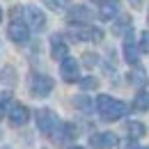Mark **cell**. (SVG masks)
I'll list each match as a JSON object with an SVG mask.
<instances>
[{
	"label": "cell",
	"mask_w": 149,
	"mask_h": 149,
	"mask_svg": "<svg viewBox=\"0 0 149 149\" xmlns=\"http://www.w3.org/2000/svg\"><path fill=\"white\" fill-rule=\"evenodd\" d=\"M147 149H149V147H147Z\"/></svg>",
	"instance_id": "cell-29"
},
{
	"label": "cell",
	"mask_w": 149,
	"mask_h": 149,
	"mask_svg": "<svg viewBox=\"0 0 149 149\" xmlns=\"http://www.w3.org/2000/svg\"><path fill=\"white\" fill-rule=\"evenodd\" d=\"M133 108L135 110H149V92H145V90H140V92L135 94V101H133Z\"/></svg>",
	"instance_id": "cell-18"
},
{
	"label": "cell",
	"mask_w": 149,
	"mask_h": 149,
	"mask_svg": "<svg viewBox=\"0 0 149 149\" xmlns=\"http://www.w3.org/2000/svg\"><path fill=\"white\" fill-rule=\"evenodd\" d=\"M96 62H99V57L94 55V53H85V55H83V64H85V67H94Z\"/></svg>",
	"instance_id": "cell-23"
},
{
	"label": "cell",
	"mask_w": 149,
	"mask_h": 149,
	"mask_svg": "<svg viewBox=\"0 0 149 149\" xmlns=\"http://www.w3.org/2000/svg\"><path fill=\"white\" fill-rule=\"evenodd\" d=\"M94 106H96V110L101 115V119H106V122H117V119H122V117L129 112V106H126L124 101L112 99L108 94H99Z\"/></svg>",
	"instance_id": "cell-1"
},
{
	"label": "cell",
	"mask_w": 149,
	"mask_h": 149,
	"mask_svg": "<svg viewBox=\"0 0 149 149\" xmlns=\"http://www.w3.org/2000/svg\"><path fill=\"white\" fill-rule=\"evenodd\" d=\"M51 55H53V60H57V62H62L64 57H69V44L64 41L62 35H53V37H51Z\"/></svg>",
	"instance_id": "cell-13"
},
{
	"label": "cell",
	"mask_w": 149,
	"mask_h": 149,
	"mask_svg": "<svg viewBox=\"0 0 149 149\" xmlns=\"http://www.w3.org/2000/svg\"><path fill=\"white\" fill-rule=\"evenodd\" d=\"M7 37L14 44H25L28 37H30V28L25 25V21H12L7 25Z\"/></svg>",
	"instance_id": "cell-8"
},
{
	"label": "cell",
	"mask_w": 149,
	"mask_h": 149,
	"mask_svg": "<svg viewBox=\"0 0 149 149\" xmlns=\"http://www.w3.org/2000/svg\"><path fill=\"white\" fill-rule=\"evenodd\" d=\"M60 74H62V80L64 83H78L80 80V64L74 57H64L60 62Z\"/></svg>",
	"instance_id": "cell-6"
},
{
	"label": "cell",
	"mask_w": 149,
	"mask_h": 149,
	"mask_svg": "<svg viewBox=\"0 0 149 149\" xmlns=\"http://www.w3.org/2000/svg\"><path fill=\"white\" fill-rule=\"evenodd\" d=\"M67 37L74 39V41H92V44H96V41L103 39V32L99 28H94V25H80V28L76 25L67 32Z\"/></svg>",
	"instance_id": "cell-2"
},
{
	"label": "cell",
	"mask_w": 149,
	"mask_h": 149,
	"mask_svg": "<svg viewBox=\"0 0 149 149\" xmlns=\"http://www.w3.org/2000/svg\"><path fill=\"white\" fill-rule=\"evenodd\" d=\"M0 80L7 85L9 83V87L12 85H16V71H14V67H5L2 69V74H0Z\"/></svg>",
	"instance_id": "cell-20"
},
{
	"label": "cell",
	"mask_w": 149,
	"mask_h": 149,
	"mask_svg": "<svg viewBox=\"0 0 149 149\" xmlns=\"http://www.w3.org/2000/svg\"><path fill=\"white\" fill-rule=\"evenodd\" d=\"M0 23H2V7H0Z\"/></svg>",
	"instance_id": "cell-27"
},
{
	"label": "cell",
	"mask_w": 149,
	"mask_h": 149,
	"mask_svg": "<svg viewBox=\"0 0 149 149\" xmlns=\"http://www.w3.org/2000/svg\"><path fill=\"white\" fill-rule=\"evenodd\" d=\"M7 119H9L12 126H23V124H28V119H30V110H28L23 103H12V108L7 112Z\"/></svg>",
	"instance_id": "cell-11"
},
{
	"label": "cell",
	"mask_w": 149,
	"mask_h": 149,
	"mask_svg": "<svg viewBox=\"0 0 149 149\" xmlns=\"http://www.w3.org/2000/svg\"><path fill=\"white\" fill-rule=\"evenodd\" d=\"M112 32L115 35H126V32H131V16H119V19L115 21V25H112Z\"/></svg>",
	"instance_id": "cell-17"
},
{
	"label": "cell",
	"mask_w": 149,
	"mask_h": 149,
	"mask_svg": "<svg viewBox=\"0 0 149 149\" xmlns=\"http://www.w3.org/2000/svg\"><path fill=\"white\" fill-rule=\"evenodd\" d=\"M76 135H78V129H76L74 124H69V122H60V126H57L53 133H51V138H53V142L55 145H67L69 140H74Z\"/></svg>",
	"instance_id": "cell-7"
},
{
	"label": "cell",
	"mask_w": 149,
	"mask_h": 149,
	"mask_svg": "<svg viewBox=\"0 0 149 149\" xmlns=\"http://www.w3.org/2000/svg\"><path fill=\"white\" fill-rule=\"evenodd\" d=\"M131 2H133V5H140V2H142V0H131Z\"/></svg>",
	"instance_id": "cell-25"
},
{
	"label": "cell",
	"mask_w": 149,
	"mask_h": 149,
	"mask_svg": "<svg viewBox=\"0 0 149 149\" xmlns=\"http://www.w3.org/2000/svg\"><path fill=\"white\" fill-rule=\"evenodd\" d=\"M138 57H140V48H138V44L133 41V35L126 32V37H124V60L129 62L131 67H135V64H138Z\"/></svg>",
	"instance_id": "cell-14"
},
{
	"label": "cell",
	"mask_w": 149,
	"mask_h": 149,
	"mask_svg": "<svg viewBox=\"0 0 149 149\" xmlns=\"http://www.w3.org/2000/svg\"><path fill=\"white\" fill-rule=\"evenodd\" d=\"M147 21H149V14H147Z\"/></svg>",
	"instance_id": "cell-28"
},
{
	"label": "cell",
	"mask_w": 149,
	"mask_h": 149,
	"mask_svg": "<svg viewBox=\"0 0 149 149\" xmlns=\"http://www.w3.org/2000/svg\"><path fill=\"white\" fill-rule=\"evenodd\" d=\"M92 19H94V12L90 7H85V5H76V7H71L67 12V21L74 23V25H78V23L85 25V23H90Z\"/></svg>",
	"instance_id": "cell-9"
},
{
	"label": "cell",
	"mask_w": 149,
	"mask_h": 149,
	"mask_svg": "<svg viewBox=\"0 0 149 149\" xmlns=\"http://www.w3.org/2000/svg\"><path fill=\"white\" fill-rule=\"evenodd\" d=\"M126 133H129L131 140H140V138L147 133V126H145L142 122H129V124H126Z\"/></svg>",
	"instance_id": "cell-16"
},
{
	"label": "cell",
	"mask_w": 149,
	"mask_h": 149,
	"mask_svg": "<svg viewBox=\"0 0 149 149\" xmlns=\"http://www.w3.org/2000/svg\"><path fill=\"white\" fill-rule=\"evenodd\" d=\"M117 142H119V138H117L112 131L94 133L92 138H90V145H92L94 149H112V147H117Z\"/></svg>",
	"instance_id": "cell-10"
},
{
	"label": "cell",
	"mask_w": 149,
	"mask_h": 149,
	"mask_svg": "<svg viewBox=\"0 0 149 149\" xmlns=\"http://www.w3.org/2000/svg\"><path fill=\"white\" fill-rule=\"evenodd\" d=\"M53 78L46 74H35L32 76V80H30V92L32 96H37V99H44V96H48V94L53 92Z\"/></svg>",
	"instance_id": "cell-5"
},
{
	"label": "cell",
	"mask_w": 149,
	"mask_h": 149,
	"mask_svg": "<svg viewBox=\"0 0 149 149\" xmlns=\"http://www.w3.org/2000/svg\"><path fill=\"white\" fill-rule=\"evenodd\" d=\"M19 12L23 14V21H25L28 28H32V30H37V32H41V30L46 28V16H44V12H41L39 7L25 5V7H21Z\"/></svg>",
	"instance_id": "cell-3"
},
{
	"label": "cell",
	"mask_w": 149,
	"mask_h": 149,
	"mask_svg": "<svg viewBox=\"0 0 149 149\" xmlns=\"http://www.w3.org/2000/svg\"><path fill=\"white\" fill-rule=\"evenodd\" d=\"M99 2V19L101 21H112L119 16V0H96Z\"/></svg>",
	"instance_id": "cell-12"
},
{
	"label": "cell",
	"mask_w": 149,
	"mask_h": 149,
	"mask_svg": "<svg viewBox=\"0 0 149 149\" xmlns=\"http://www.w3.org/2000/svg\"><path fill=\"white\" fill-rule=\"evenodd\" d=\"M69 149H85V147H78V145H76V147H69Z\"/></svg>",
	"instance_id": "cell-26"
},
{
	"label": "cell",
	"mask_w": 149,
	"mask_h": 149,
	"mask_svg": "<svg viewBox=\"0 0 149 149\" xmlns=\"http://www.w3.org/2000/svg\"><path fill=\"white\" fill-rule=\"evenodd\" d=\"M138 48H140V53H149V30L140 32V39H138Z\"/></svg>",
	"instance_id": "cell-22"
},
{
	"label": "cell",
	"mask_w": 149,
	"mask_h": 149,
	"mask_svg": "<svg viewBox=\"0 0 149 149\" xmlns=\"http://www.w3.org/2000/svg\"><path fill=\"white\" fill-rule=\"evenodd\" d=\"M129 80L135 85V87H147V83H149V78H147V71L140 67V64H135L133 69H131V74H129Z\"/></svg>",
	"instance_id": "cell-15"
},
{
	"label": "cell",
	"mask_w": 149,
	"mask_h": 149,
	"mask_svg": "<svg viewBox=\"0 0 149 149\" xmlns=\"http://www.w3.org/2000/svg\"><path fill=\"white\" fill-rule=\"evenodd\" d=\"M37 126L44 135H51V133L60 126V117H57L51 108H39L37 110Z\"/></svg>",
	"instance_id": "cell-4"
},
{
	"label": "cell",
	"mask_w": 149,
	"mask_h": 149,
	"mask_svg": "<svg viewBox=\"0 0 149 149\" xmlns=\"http://www.w3.org/2000/svg\"><path fill=\"white\" fill-rule=\"evenodd\" d=\"M74 106L78 108V110H83V112H90L94 103L85 96V94H78V96H74Z\"/></svg>",
	"instance_id": "cell-19"
},
{
	"label": "cell",
	"mask_w": 149,
	"mask_h": 149,
	"mask_svg": "<svg viewBox=\"0 0 149 149\" xmlns=\"http://www.w3.org/2000/svg\"><path fill=\"white\" fill-rule=\"evenodd\" d=\"M78 83H80V87H83L85 92H90V90H96V87H99V80H96L94 76H87V78H80Z\"/></svg>",
	"instance_id": "cell-21"
},
{
	"label": "cell",
	"mask_w": 149,
	"mask_h": 149,
	"mask_svg": "<svg viewBox=\"0 0 149 149\" xmlns=\"http://www.w3.org/2000/svg\"><path fill=\"white\" fill-rule=\"evenodd\" d=\"M69 0H44V5H48L51 9H60L62 5H67Z\"/></svg>",
	"instance_id": "cell-24"
}]
</instances>
